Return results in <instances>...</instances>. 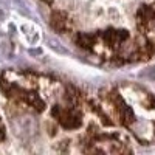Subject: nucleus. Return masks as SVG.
Here are the masks:
<instances>
[{
  "mask_svg": "<svg viewBox=\"0 0 155 155\" xmlns=\"http://www.w3.org/2000/svg\"><path fill=\"white\" fill-rule=\"evenodd\" d=\"M53 116L65 129H76L82 123V115H81L79 106H73V104H68V102L62 106H56L53 109Z\"/></svg>",
  "mask_w": 155,
  "mask_h": 155,
  "instance_id": "nucleus-1",
  "label": "nucleus"
},
{
  "mask_svg": "<svg viewBox=\"0 0 155 155\" xmlns=\"http://www.w3.org/2000/svg\"><path fill=\"white\" fill-rule=\"evenodd\" d=\"M51 25H53V28L59 33H68V31L73 30L70 17L62 11H54L53 14H51Z\"/></svg>",
  "mask_w": 155,
  "mask_h": 155,
  "instance_id": "nucleus-2",
  "label": "nucleus"
}]
</instances>
